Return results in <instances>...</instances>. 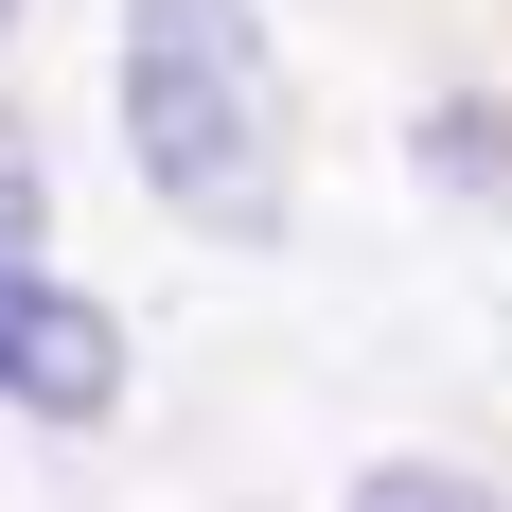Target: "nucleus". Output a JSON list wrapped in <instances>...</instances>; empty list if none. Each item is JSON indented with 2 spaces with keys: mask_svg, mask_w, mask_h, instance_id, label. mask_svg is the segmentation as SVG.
Listing matches in <instances>:
<instances>
[{
  "mask_svg": "<svg viewBox=\"0 0 512 512\" xmlns=\"http://www.w3.org/2000/svg\"><path fill=\"white\" fill-rule=\"evenodd\" d=\"M283 53L248 0H124V159L177 230H283Z\"/></svg>",
  "mask_w": 512,
  "mask_h": 512,
  "instance_id": "nucleus-1",
  "label": "nucleus"
},
{
  "mask_svg": "<svg viewBox=\"0 0 512 512\" xmlns=\"http://www.w3.org/2000/svg\"><path fill=\"white\" fill-rule=\"evenodd\" d=\"M336 512H512V495H477V477H442V460H371Z\"/></svg>",
  "mask_w": 512,
  "mask_h": 512,
  "instance_id": "nucleus-3",
  "label": "nucleus"
},
{
  "mask_svg": "<svg viewBox=\"0 0 512 512\" xmlns=\"http://www.w3.org/2000/svg\"><path fill=\"white\" fill-rule=\"evenodd\" d=\"M0 407H36V424H106L124 407V318L89 283H53L36 248L0 265Z\"/></svg>",
  "mask_w": 512,
  "mask_h": 512,
  "instance_id": "nucleus-2",
  "label": "nucleus"
},
{
  "mask_svg": "<svg viewBox=\"0 0 512 512\" xmlns=\"http://www.w3.org/2000/svg\"><path fill=\"white\" fill-rule=\"evenodd\" d=\"M18 248H36V159L0 142V265H18Z\"/></svg>",
  "mask_w": 512,
  "mask_h": 512,
  "instance_id": "nucleus-4",
  "label": "nucleus"
},
{
  "mask_svg": "<svg viewBox=\"0 0 512 512\" xmlns=\"http://www.w3.org/2000/svg\"><path fill=\"white\" fill-rule=\"evenodd\" d=\"M0 36H18V0H0Z\"/></svg>",
  "mask_w": 512,
  "mask_h": 512,
  "instance_id": "nucleus-5",
  "label": "nucleus"
}]
</instances>
